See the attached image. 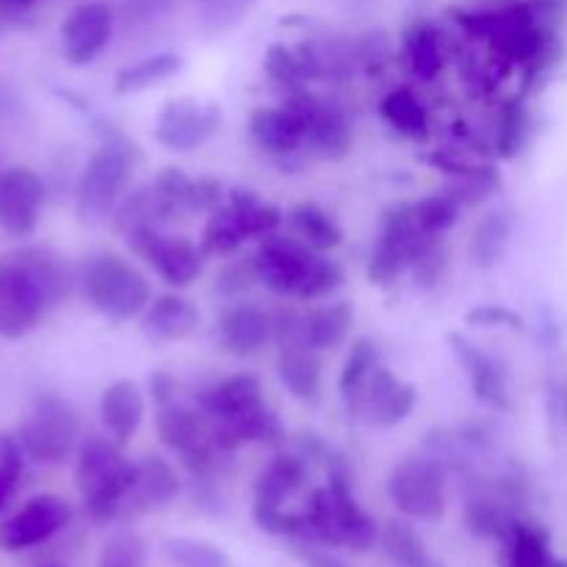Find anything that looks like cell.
I'll return each mask as SVG.
<instances>
[{
    "label": "cell",
    "instance_id": "d4e9b609",
    "mask_svg": "<svg viewBox=\"0 0 567 567\" xmlns=\"http://www.w3.org/2000/svg\"><path fill=\"white\" fill-rule=\"evenodd\" d=\"M277 377L299 402H313L321 391V360L313 347L305 341L277 343Z\"/></svg>",
    "mask_w": 567,
    "mask_h": 567
},
{
    "label": "cell",
    "instance_id": "8992f818",
    "mask_svg": "<svg viewBox=\"0 0 567 567\" xmlns=\"http://www.w3.org/2000/svg\"><path fill=\"white\" fill-rule=\"evenodd\" d=\"M17 437H20L28 460L39 465H59L75 452L78 437H81V421H78L75 408L64 396L44 393L31 404Z\"/></svg>",
    "mask_w": 567,
    "mask_h": 567
},
{
    "label": "cell",
    "instance_id": "d6986e66",
    "mask_svg": "<svg viewBox=\"0 0 567 567\" xmlns=\"http://www.w3.org/2000/svg\"><path fill=\"white\" fill-rule=\"evenodd\" d=\"M415 402H419L415 385L399 380L393 371L380 365V369L374 371V377H371L369 388H365L360 415H365V419L377 426H396L413 413Z\"/></svg>",
    "mask_w": 567,
    "mask_h": 567
},
{
    "label": "cell",
    "instance_id": "ee69618b",
    "mask_svg": "<svg viewBox=\"0 0 567 567\" xmlns=\"http://www.w3.org/2000/svg\"><path fill=\"white\" fill-rule=\"evenodd\" d=\"M25 468V449L17 435H0V513L9 507Z\"/></svg>",
    "mask_w": 567,
    "mask_h": 567
},
{
    "label": "cell",
    "instance_id": "f546056e",
    "mask_svg": "<svg viewBox=\"0 0 567 567\" xmlns=\"http://www.w3.org/2000/svg\"><path fill=\"white\" fill-rule=\"evenodd\" d=\"M352 321H354V308L349 302H336V305H327V308L310 310V313H305V324H302L305 343L313 347L316 352L341 347V343L347 341Z\"/></svg>",
    "mask_w": 567,
    "mask_h": 567
},
{
    "label": "cell",
    "instance_id": "7402d4cb",
    "mask_svg": "<svg viewBox=\"0 0 567 567\" xmlns=\"http://www.w3.org/2000/svg\"><path fill=\"white\" fill-rule=\"evenodd\" d=\"M144 410H147L144 391L133 380L111 382L100 396V421L111 441H116L120 446H127L131 437L136 435L144 421Z\"/></svg>",
    "mask_w": 567,
    "mask_h": 567
},
{
    "label": "cell",
    "instance_id": "d590c367",
    "mask_svg": "<svg viewBox=\"0 0 567 567\" xmlns=\"http://www.w3.org/2000/svg\"><path fill=\"white\" fill-rule=\"evenodd\" d=\"M380 540L388 559L396 567H437L432 563L419 532L410 524H404V520H388L380 532Z\"/></svg>",
    "mask_w": 567,
    "mask_h": 567
},
{
    "label": "cell",
    "instance_id": "603a6c76",
    "mask_svg": "<svg viewBox=\"0 0 567 567\" xmlns=\"http://www.w3.org/2000/svg\"><path fill=\"white\" fill-rule=\"evenodd\" d=\"M308 482V460L302 454H277L258 474L252 487V509H286Z\"/></svg>",
    "mask_w": 567,
    "mask_h": 567
},
{
    "label": "cell",
    "instance_id": "30bf717a",
    "mask_svg": "<svg viewBox=\"0 0 567 567\" xmlns=\"http://www.w3.org/2000/svg\"><path fill=\"white\" fill-rule=\"evenodd\" d=\"M53 308L31 271L14 252L0 258V338L20 341Z\"/></svg>",
    "mask_w": 567,
    "mask_h": 567
},
{
    "label": "cell",
    "instance_id": "4fadbf2b",
    "mask_svg": "<svg viewBox=\"0 0 567 567\" xmlns=\"http://www.w3.org/2000/svg\"><path fill=\"white\" fill-rule=\"evenodd\" d=\"M72 518V509L64 498L50 496H33L31 502L22 504L11 518L0 524V551H28L33 546H42L50 537L59 535Z\"/></svg>",
    "mask_w": 567,
    "mask_h": 567
},
{
    "label": "cell",
    "instance_id": "ffe728a7",
    "mask_svg": "<svg viewBox=\"0 0 567 567\" xmlns=\"http://www.w3.org/2000/svg\"><path fill=\"white\" fill-rule=\"evenodd\" d=\"M449 347H452L457 363L468 371L471 391H474L476 402L487 404L493 410H507L509 396L507 385H504L502 369L496 365V360L487 352H482L474 341L463 336V332H452L449 336Z\"/></svg>",
    "mask_w": 567,
    "mask_h": 567
},
{
    "label": "cell",
    "instance_id": "11a10c76",
    "mask_svg": "<svg viewBox=\"0 0 567 567\" xmlns=\"http://www.w3.org/2000/svg\"><path fill=\"white\" fill-rule=\"evenodd\" d=\"M565 419H567V399H565Z\"/></svg>",
    "mask_w": 567,
    "mask_h": 567
},
{
    "label": "cell",
    "instance_id": "7bdbcfd3",
    "mask_svg": "<svg viewBox=\"0 0 567 567\" xmlns=\"http://www.w3.org/2000/svg\"><path fill=\"white\" fill-rule=\"evenodd\" d=\"M147 565V546L142 535L133 529H120L103 543L97 567H144Z\"/></svg>",
    "mask_w": 567,
    "mask_h": 567
},
{
    "label": "cell",
    "instance_id": "ab89813d",
    "mask_svg": "<svg viewBox=\"0 0 567 567\" xmlns=\"http://www.w3.org/2000/svg\"><path fill=\"white\" fill-rule=\"evenodd\" d=\"M410 208H413V216L415 221H419L421 230H424L426 236L437 238L443 236L454 221H457L463 205H460L452 194L443 192V194H432V197L419 199V203L410 205Z\"/></svg>",
    "mask_w": 567,
    "mask_h": 567
},
{
    "label": "cell",
    "instance_id": "816d5d0a",
    "mask_svg": "<svg viewBox=\"0 0 567 567\" xmlns=\"http://www.w3.org/2000/svg\"><path fill=\"white\" fill-rule=\"evenodd\" d=\"M150 393H153V399L158 408L172 404L175 402V380H172L166 371H155V374L150 377Z\"/></svg>",
    "mask_w": 567,
    "mask_h": 567
},
{
    "label": "cell",
    "instance_id": "8fae6325",
    "mask_svg": "<svg viewBox=\"0 0 567 567\" xmlns=\"http://www.w3.org/2000/svg\"><path fill=\"white\" fill-rule=\"evenodd\" d=\"M125 241L131 252L147 260L166 286L183 288L194 282L203 271V249L183 236H166L158 227H136L125 233Z\"/></svg>",
    "mask_w": 567,
    "mask_h": 567
},
{
    "label": "cell",
    "instance_id": "ac0fdd59",
    "mask_svg": "<svg viewBox=\"0 0 567 567\" xmlns=\"http://www.w3.org/2000/svg\"><path fill=\"white\" fill-rule=\"evenodd\" d=\"M197 404L214 424H230L264 404V385L249 371H238V374L205 388L197 396Z\"/></svg>",
    "mask_w": 567,
    "mask_h": 567
},
{
    "label": "cell",
    "instance_id": "7c38bea8",
    "mask_svg": "<svg viewBox=\"0 0 567 567\" xmlns=\"http://www.w3.org/2000/svg\"><path fill=\"white\" fill-rule=\"evenodd\" d=\"M221 125V109L216 103H199L194 97H175L161 109L155 122V142L172 153H192L214 138Z\"/></svg>",
    "mask_w": 567,
    "mask_h": 567
},
{
    "label": "cell",
    "instance_id": "680465c9",
    "mask_svg": "<svg viewBox=\"0 0 567 567\" xmlns=\"http://www.w3.org/2000/svg\"><path fill=\"white\" fill-rule=\"evenodd\" d=\"M437 567H441V565H437Z\"/></svg>",
    "mask_w": 567,
    "mask_h": 567
},
{
    "label": "cell",
    "instance_id": "9c48e42d",
    "mask_svg": "<svg viewBox=\"0 0 567 567\" xmlns=\"http://www.w3.org/2000/svg\"><path fill=\"white\" fill-rule=\"evenodd\" d=\"M432 244H437V238L426 236L421 230L410 205H399V208L385 210L380 238H377V247L371 249L365 275H369V280L374 286H388L408 266H413Z\"/></svg>",
    "mask_w": 567,
    "mask_h": 567
},
{
    "label": "cell",
    "instance_id": "7dc6e473",
    "mask_svg": "<svg viewBox=\"0 0 567 567\" xmlns=\"http://www.w3.org/2000/svg\"><path fill=\"white\" fill-rule=\"evenodd\" d=\"M258 280V269H255L252 258H244L238 264H227L225 269L216 275V291L225 293V297H236L244 293L247 288H252Z\"/></svg>",
    "mask_w": 567,
    "mask_h": 567
},
{
    "label": "cell",
    "instance_id": "6f0895ef",
    "mask_svg": "<svg viewBox=\"0 0 567 567\" xmlns=\"http://www.w3.org/2000/svg\"><path fill=\"white\" fill-rule=\"evenodd\" d=\"M42 567H55V565H42Z\"/></svg>",
    "mask_w": 567,
    "mask_h": 567
},
{
    "label": "cell",
    "instance_id": "836d02e7",
    "mask_svg": "<svg viewBox=\"0 0 567 567\" xmlns=\"http://www.w3.org/2000/svg\"><path fill=\"white\" fill-rule=\"evenodd\" d=\"M183 66V59L175 53H155L147 59L136 61V64H127L116 72L114 78V92L116 94H131L142 92V89L155 86V83L166 81V78L177 75Z\"/></svg>",
    "mask_w": 567,
    "mask_h": 567
},
{
    "label": "cell",
    "instance_id": "2e32d148",
    "mask_svg": "<svg viewBox=\"0 0 567 567\" xmlns=\"http://www.w3.org/2000/svg\"><path fill=\"white\" fill-rule=\"evenodd\" d=\"M291 109L299 111L305 122V144L313 150L319 158L327 161H341L347 158L349 150H352V125H349L347 116L341 114L332 105L319 103L310 94H293L288 100Z\"/></svg>",
    "mask_w": 567,
    "mask_h": 567
},
{
    "label": "cell",
    "instance_id": "74e56055",
    "mask_svg": "<svg viewBox=\"0 0 567 567\" xmlns=\"http://www.w3.org/2000/svg\"><path fill=\"white\" fill-rule=\"evenodd\" d=\"M244 241H247V236H244L241 221L233 214L230 205L225 203L216 210H210L208 221L203 227V236H199V249H203L205 258H219V255L236 252Z\"/></svg>",
    "mask_w": 567,
    "mask_h": 567
},
{
    "label": "cell",
    "instance_id": "c3c4849f",
    "mask_svg": "<svg viewBox=\"0 0 567 567\" xmlns=\"http://www.w3.org/2000/svg\"><path fill=\"white\" fill-rule=\"evenodd\" d=\"M465 324L471 327H507V330H524V319L504 305H480L465 313Z\"/></svg>",
    "mask_w": 567,
    "mask_h": 567
},
{
    "label": "cell",
    "instance_id": "d6a6232c",
    "mask_svg": "<svg viewBox=\"0 0 567 567\" xmlns=\"http://www.w3.org/2000/svg\"><path fill=\"white\" fill-rule=\"evenodd\" d=\"M463 518L471 535L482 537V540H504L515 526V520H518L513 518V513H509V507L502 498L491 496L468 498Z\"/></svg>",
    "mask_w": 567,
    "mask_h": 567
},
{
    "label": "cell",
    "instance_id": "db71d44e",
    "mask_svg": "<svg viewBox=\"0 0 567 567\" xmlns=\"http://www.w3.org/2000/svg\"><path fill=\"white\" fill-rule=\"evenodd\" d=\"M551 567H567V559H554Z\"/></svg>",
    "mask_w": 567,
    "mask_h": 567
},
{
    "label": "cell",
    "instance_id": "5b68a950",
    "mask_svg": "<svg viewBox=\"0 0 567 567\" xmlns=\"http://www.w3.org/2000/svg\"><path fill=\"white\" fill-rule=\"evenodd\" d=\"M89 305L111 321H131L150 305V282L142 271L114 252L94 255L81 275Z\"/></svg>",
    "mask_w": 567,
    "mask_h": 567
},
{
    "label": "cell",
    "instance_id": "3957f363",
    "mask_svg": "<svg viewBox=\"0 0 567 567\" xmlns=\"http://www.w3.org/2000/svg\"><path fill=\"white\" fill-rule=\"evenodd\" d=\"M136 463L122 454V446L111 437L89 435L78 449L75 485L81 491L83 507L94 524H109L120 518L122 502L133 482Z\"/></svg>",
    "mask_w": 567,
    "mask_h": 567
},
{
    "label": "cell",
    "instance_id": "e575fe53",
    "mask_svg": "<svg viewBox=\"0 0 567 567\" xmlns=\"http://www.w3.org/2000/svg\"><path fill=\"white\" fill-rule=\"evenodd\" d=\"M404 53H408L410 66L419 78L432 81L441 75L443 70V53H441V37H437L432 22H413L404 31Z\"/></svg>",
    "mask_w": 567,
    "mask_h": 567
},
{
    "label": "cell",
    "instance_id": "5bb4252c",
    "mask_svg": "<svg viewBox=\"0 0 567 567\" xmlns=\"http://www.w3.org/2000/svg\"><path fill=\"white\" fill-rule=\"evenodd\" d=\"M44 183L28 166L0 169V227L14 238H28L39 225Z\"/></svg>",
    "mask_w": 567,
    "mask_h": 567
},
{
    "label": "cell",
    "instance_id": "f5cc1de1",
    "mask_svg": "<svg viewBox=\"0 0 567 567\" xmlns=\"http://www.w3.org/2000/svg\"><path fill=\"white\" fill-rule=\"evenodd\" d=\"M37 0H0V14L3 17H17V14H25Z\"/></svg>",
    "mask_w": 567,
    "mask_h": 567
},
{
    "label": "cell",
    "instance_id": "ba28073f",
    "mask_svg": "<svg viewBox=\"0 0 567 567\" xmlns=\"http://www.w3.org/2000/svg\"><path fill=\"white\" fill-rule=\"evenodd\" d=\"M155 432H158L161 443L172 454H177L188 474L194 476H208L216 468V460L225 454L216 443L214 424L203 410L194 413L175 402L164 404L155 415Z\"/></svg>",
    "mask_w": 567,
    "mask_h": 567
},
{
    "label": "cell",
    "instance_id": "6da1fadb",
    "mask_svg": "<svg viewBox=\"0 0 567 567\" xmlns=\"http://www.w3.org/2000/svg\"><path fill=\"white\" fill-rule=\"evenodd\" d=\"M557 9L551 0H532V3L509 6L502 11H457V22L474 37L487 39L498 55L513 64L537 70L554 59L557 37L548 28V11Z\"/></svg>",
    "mask_w": 567,
    "mask_h": 567
},
{
    "label": "cell",
    "instance_id": "52a82bcc",
    "mask_svg": "<svg viewBox=\"0 0 567 567\" xmlns=\"http://www.w3.org/2000/svg\"><path fill=\"white\" fill-rule=\"evenodd\" d=\"M388 498L410 520L435 524L446 513V476L430 454H415L396 463L388 474Z\"/></svg>",
    "mask_w": 567,
    "mask_h": 567
},
{
    "label": "cell",
    "instance_id": "681fc988",
    "mask_svg": "<svg viewBox=\"0 0 567 567\" xmlns=\"http://www.w3.org/2000/svg\"><path fill=\"white\" fill-rule=\"evenodd\" d=\"M443 258H446V255H443V249L437 247V244H432V247L426 249V252L421 255V258L413 264L415 266V280H421L424 286H432V282L441 277L443 264H446Z\"/></svg>",
    "mask_w": 567,
    "mask_h": 567
},
{
    "label": "cell",
    "instance_id": "7a4b0ae2",
    "mask_svg": "<svg viewBox=\"0 0 567 567\" xmlns=\"http://www.w3.org/2000/svg\"><path fill=\"white\" fill-rule=\"evenodd\" d=\"M260 286L277 297L288 299H324L343 286V269L336 260L324 258L299 238H264L252 255Z\"/></svg>",
    "mask_w": 567,
    "mask_h": 567
},
{
    "label": "cell",
    "instance_id": "cb8c5ba5",
    "mask_svg": "<svg viewBox=\"0 0 567 567\" xmlns=\"http://www.w3.org/2000/svg\"><path fill=\"white\" fill-rule=\"evenodd\" d=\"M249 138L269 155H293L305 147V122L297 109H255L249 114Z\"/></svg>",
    "mask_w": 567,
    "mask_h": 567
},
{
    "label": "cell",
    "instance_id": "4316f807",
    "mask_svg": "<svg viewBox=\"0 0 567 567\" xmlns=\"http://www.w3.org/2000/svg\"><path fill=\"white\" fill-rule=\"evenodd\" d=\"M377 369H380V352H377V347L369 338H358V341L352 343V349H349L347 360H343L341 380H338V388H341V396L343 402H347L349 415H360L365 388H369Z\"/></svg>",
    "mask_w": 567,
    "mask_h": 567
},
{
    "label": "cell",
    "instance_id": "4dcf8cb0",
    "mask_svg": "<svg viewBox=\"0 0 567 567\" xmlns=\"http://www.w3.org/2000/svg\"><path fill=\"white\" fill-rule=\"evenodd\" d=\"M504 543H507V567H551L554 563L546 529L529 520H515Z\"/></svg>",
    "mask_w": 567,
    "mask_h": 567
},
{
    "label": "cell",
    "instance_id": "f1b7e54d",
    "mask_svg": "<svg viewBox=\"0 0 567 567\" xmlns=\"http://www.w3.org/2000/svg\"><path fill=\"white\" fill-rule=\"evenodd\" d=\"M288 221H291V230L297 233L299 241H305L316 252H330V249L341 247V225L336 221V216H330L316 203H299L288 214Z\"/></svg>",
    "mask_w": 567,
    "mask_h": 567
},
{
    "label": "cell",
    "instance_id": "9a60e30c",
    "mask_svg": "<svg viewBox=\"0 0 567 567\" xmlns=\"http://www.w3.org/2000/svg\"><path fill=\"white\" fill-rule=\"evenodd\" d=\"M114 33V11L109 3L89 0L75 6L61 25V50L72 66H86L109 48Z\"/></svg>",
    "mask_w": 567,
    "mask_h": 567
},
{
    "label": "cell",
    "instance_id": "f35d334b",
    "mask_svg": "<svg viewBox=\"0 0 567 567\" xmlns=\"http://www.w3.org/2000/svg\"><path fill=\"white\" fill-rule=\"evenodd\" d=\"M264 66L266 75H269L271 81L288 89H299L305 83V78L319 72L316 70L313 59H302V55H297L293 50H288L286 44H271V48L266 50Z\"/></svg>",
    "mask_w": 567,
    "mask_h": 567
},
{
    "label": "cell",
    "instance_id": "484cf974",
    "mask_svg": "<svg viewBox=\"0 0 567 567\" xmlns=\"http://www.w3.org/2000/svg\"><path fill=\"white\" fill-rule=\"evenodd\" d=\"M197 324L199 310L177 293H164V297L153 299L142 319L144 336L155 343L181 341V338L192 336Z\"/></svg>",
    "mask_w": 567,
    "mask_h": 567
},
{
    "label": "cell",
    "instance_id": "bcb514c9",
    "mask_svg": "<svg viewBox=\"0 0 567 567\" xmlns=\"http://www.w3.org/2000/svg\"><path fill=\"white\" fill-rule=\"evenodd\" d=\"M426 164H432L435 169L446 172V175H452L454 181H480V183H491V186H496V188L502 186V177H498L496 166L474 164V161H463L452 153H441V150H435V153L426 155Z\"/></svg>",
    "mask_w": 567,
    "mask_h": 567
},
{
    "label": "cell",
    "instance_id": "9f6ffc18",
    "mask_svg": "<svg viewBox=\"0 0 567 567\" xmlns=\"http://www.w3.org/2000/svg\"><path fill=\"white\" fill-rule=\"evenodd\" d=\"M3 20H6V17H3V14H0V22H3Z\"/></svg>",
    "mask_w": 567,
    "mask_h": 567
},
{
    "label": "cell",
    "instance_id": "f6af8a7d",
    "mask_svg": "<svg viewBox=\"0 0 567 567\" xmlns=\"http://www.w3.org/2000/svg\"><path fill=\"white\" fill-rule=\"evenodd\" d=\"M258 0H197V14L210 33L230 31L255 9Z\"/></svg>",
    "mask_w": 567,
    "mask_h": 567
},
{
    "label": "cell",
    "instance_id": "83f0119b",
    "mask_svg": "<svg viewBox=\"0 0 567 567\" xmlns=\"http://www.w3.org/2000/svg\"><path fill=\"white\" fill-rule=\"evenodd\" d=\"M380 114L404 138H413V142H426L430 138V114H426L419 94H413L410 89L388 92L380 103Z\"/></svg>",
    "mask_w": 567,
    "mask_h": 567
},
{
    "label": "cell",
    "instance_id": "60d3db41",
    "mask_svg": "<svg viewBox=\"0 0 567 567\" xmlns=\"http://www.w3.org/2000/svg\"><path fill=\"white\" fill-rule=\"evenodd\" d=\"M526 138H529V114H526L520 100H509V103L502 109V120H498V133H496L498 155L513 161L515 155L524 150Z\"/></svg>",
    "mask_w": 567,
    "mask_h": 567
},
{
    "label": "cell",
    "instance_id": "e0dca14e",
    "mask_svg": "<svg viewBox=\"0 0 567 567\" xmlns=\"http://www.w3.org/2000/svg\"><path fill=\"white\" fill-rule=\"evenodd\" d=\"M177 493H181V480H177L175 468L158 454H147L136 463L133 482L125 493V502H122L120 518H142V515L175 502Z\"/></svg>",
    "mask_w": 567,
    "mask_h": 567
},
{
    "label": "cell",
    "instance_id": "f907efd6",
    "mask_svg": "<svg viewBox=\"0 0 567 567\" xmlns=\"http://www.w3.org/2000/svg\"><path fill=\"white\" fill-rule=\"evenodd\" d=\"M297 557L302 559L305 567H347L338 557H332L324 548H316L313 543H302L297 546Z\"/></svg>",
    "mask_w": 567,
    "mask_h": 567
},
{
    "label": "cell",
    "instance_id": "277c9868",
    "mask_svg": "<svg viewBox=\"0 0 567 567\" xmlns=\"http://www.w3.org/2000/svg\"><path fill=\"white\" fill-rule=\"evenodd\" d=\"M142 153L125 136H111L89 155L75 188V214L86 225H97L116 210L125 197Z\"/></svg>",
    "mask_w": 567,
    "mask_h": 567
},
{
    "label": "cell",
    "instance_id": "8d00e7d4",
    "mask_svg": "<svg viewBox=\"0 0 567 567\" xmlns=\"http://www.w3.org/2000/svg\"><path fill=\"white\" fill-rule=\"evenodd\" d=\"M509 233H513V221L504 210H491L485 219H480V225L474 227V236H471V258L476 266L487 269V266H496L502 260L504 249H507Z\"/></svg>",
    "mask_w": 567,
    "mask_h": 567
},
{
    "label": "cell",
    "instance_id": "44dd1931",
    "mask_svg": "<svg viewBox=\"0 0 567 567\" xmlns=\"http://www.w3.org/2000/svg\"><path fill=\"white\" fill-rule=\"evenodd\" d=\"M219 343L225 352L236 358H249L258 354L266 343L275 338V316L264 313L252 305H236L227 308L219 319Z\"/></svg>",
    "mask_w": 567,
    "mask_h": 567
},
{
    "label": "cell",
    "instance_id": "1f68e13d",
    "mask_svg": "<svg viewBox=\"0 0 567 567\" xmlns=\"http://www.w3.org/2000/svg\"><path fill=\"white\" fill-rule=\"evenodd\" d=\"M227 205L233 208V214L238 216L244 227V236L247 238H269L280 230L282 225V210L277 205L264 203L255 192L247 188H236L227 197Z\"/></svg>",
    "mask_w": 567,
    "mask_h": 567
},
{
    "label": "cell",
    "instance_id": "b9f144b4",
    "mask_svg": "<svg viewBox=\"0 0 567 567\" xmlns=\"http://www.w3.org/2000/svg\"><path fill=\"white\" fill-rule=\"evenodd\" d=\"M164 548L175 567H230L227 554L216 548L214 543L194 540V537H175V540H166Z\"/></svg>",
    "mask_w": 567,
    "mask_h": 567
}]
</instances>
